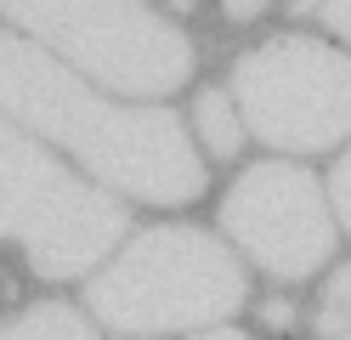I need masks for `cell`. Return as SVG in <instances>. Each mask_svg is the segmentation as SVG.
Listing matches in <instances>:
<instances>
[{
	"mask_svg": "<svg viewBox=\"0 0 351 340\" xmlns=\"http://www.w3.org/2000/svg\"><path fill=\"white\" fill-rule=\"evenodd\" d=\"M193 120H199V136H204V148H210L215 159H232V153H238V142H244V125H238L227 91H199Z\"/></svg>",
	"mask_w": 351,
	"mask_h": 340,
	"instance_id": "obj_8",
	"label": "cell"
},
{
	"mask_svg": "<svg viewBox=\"0 0 351 340\" xmlns=\"http://www.w3.org/2000/svg\"><path fill=\"white\" fill-rule=\"evenodd\" d=\"M125 233V210L69 176L57 159L0 120V238L23 244L34 272L80 278Z\"/></svg>",
	"mask_w": 351,
	"mask_h": 340,
	"instance_id": "obj_3",
	"label": "cell"
},
{
	"mask_svg": "<svg viewBox=\"0 0 351 340\" xmlns=\"http://www.w3.org/2000/svg\"><path fill=\"white\" fill-rule=\"evenodd\" d=\"M317 6H323V23H328V29H340V34L351 40V0H317Z\"/></svg>",
	"mask_w": 351,
	"mask_h": 340,
	"instance_id": "obj_11",
	"label": "cell"
},
{
	"mask_svg": "<svg viewBox=\"0 0 351 340\" xmlns=\"http://www.w3.org/2000/svg\"><path fill=\"white\" fill-rule=\"evenodd\" d=\"M0 108L29 131L62 142L108 188L147 204H187L204 193V159L165 108H125L80 85L46 52L0 34Z\"/></svg>",
	"mask_w": 351,
	"mask_h": 340,
	"instance_id": "obj_1",
	"label": "cell"
},
{
	"mask_svg": "<svg viewBox=\"0 0 351 340\" xmlns=\"http://www.w3.org/2000/svg\"><path fill=\"white\" fill-rule=\"evenodd\" d=\"M317 329L323 335H346L351 329V267H340L323 289V306H317Z\"/></svg>",
	"mask_w": 351,
	"mask_h": 340,
	"instance_id": "obj_9",
	"label": "cell"
},
{
	"mask_svg": "<svg viewBox=\"0 0 351 340\" xmlns=\"http://www.w3.org/2000/svg\"><path fill=\"white\" fill-rule=\"evenodd\" d=\"M0 12L40 34L57 57L130 97H165L193 74L187 34L142 0H0Z\"/></svg>",
	"mask_w": 351,
	"mask_h": 340,
	"instance_id": "obj_4",
	"label": "cell"
},
{
	"mask_svg": "<svg viewBox=\"0 0 351 340\" xmlns=\"http://www.w3.org/2000/svg\"><path fill=\"white\" fill-rule=\"evenodd\" d=\"M328 204L340 210V221L351 227V153L335 165V176H328Z\"/></svg>",
	"mask_w": 351,
	"mask_h": 340,
	"instance_id": "obj_10",
	"label": "cell"
},
{
	"mask_svg": "<svg viewBox=\"0 0 351 340\" xmlns=\"http://www.w3.org/2000/svg\"><path fill=\"white\" fill-rule=\"evenodd\" d=\"M221 6H227L232 17H255L261 6H267V0H221Z\"/></svg>",
	"mask_w": 351,
	"mask_h": 340,
	"instance_id": "obj_12",
	"label": "cell"
},
{
	"mask_svg": "<svg viewBox=\"0 0 351 340\" xmlns=\"http://www.w3.org/2000/svg\"><path fill=\"white\" fill-rule=\"evenodd\" d=\"M340 340H351V329H346V335H340Z\"/></svg>",
	"mask_w": 351,
	"mask_h": 340,
	"instance_id": "obj_15",
	"label": "cell"
},
{
	"mask_svg": "<svg viewBox=\"0 0 351 340\" xmlns=\"http://www.w3.org/2000/svg\"><path fill=\"white\" fill-rule=\"evenodd\" d=\"M232 97L244 125L267 148L323 153L351 136V63L323 40L283 34L232 68Z\"/></svg>",
	"mask_w": 351,
	"mask_h": 340,
	"instance_id": "obj_5",
	"label": "cell"
},
{
	"mask_svg": "<svg viewBox=\"0 0 351 340\" xmlns=\"http://www.w3.org/2000/svg\"><path fill=\"white\" fill-rule=\"evenodd\" d=\"M221 227L232 233L238 249L272 272V278H312L335 249V221L317 176H306L300 165H250L232 181V193L221 204Z\"/></svg>",
	"mask_w": 351,
	"mask_h": 340,
	"instance_id": "obj_6",
	"label": "cell"
},
{
	"mask_svg": "<svg viewBox=\"0 0 351 340\" xmlns=\"http://www.w3.org/2000/svg\"><path fill=\"white\" fill-rule=\"evenodd\" d=\"M267 324H278V329H289V324H295V312L283 306V301H272V306H267Z\"/></svg>",
	"mask_w": 351,
	"mask_h": 340,
	"instance_id": "obj_13",
	"label": "cell"
},
{
	"mask_svg": "<svg viewBox=\"0 0 351 340\" xmlns=\"http://www.w3.org/2000/svg\"><path fill=\"white\" fill-rule=\"evenodd\" d=\"M244 306V272L199 227H147L91 284V312L125 335L199 329Z\"/></svg>",
	"mask_w": 351,
	"mask_h": 340,
	"instance_id": "obj_2",
	"label": "cell"
},
{
	"mask_svg": "<svg viewBox=\"0 0 351 340\" xmlns=\"http://www.w3.org/2000/svg\"><path fill=\"white\" fill-rule=\"evenodd\" d=\"M199 340H250V335H238V329H215V335H199Z\"/></svg>",
	"mask_w": 351,
	"mask_h": 340,
	"instance_id": "obj_14",
	"label": "cell"
},
{
	"mask_svg": "<svg viewBox=\"0 0 351 340\" xmlns=\"http://www.w3.org/2000/svg\"><path fill=\"white\" fill-rule=\"evenodd\" d=\"M0 340H97L91 324L74 312V306H29V312H17L12 324H0Z\"/></svg>",
	"mask_w": 351,
	"mask_h": 340,
	"instance_id": "obj_7",
	"label": "cell"
}]
</instances>
